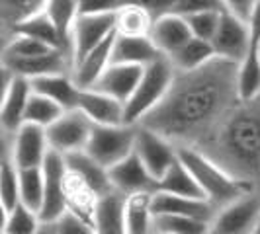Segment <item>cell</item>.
Listing matches in <instances>:
<instances>
[{
    "label": "cell",
    "instance_id": "obj_23",
    "mask_svg": "<svg viewBox=\"0 0 260 234\" xmlns=\"http://www.w3.org/2000/svg\"><path fill=\"white\" fill-rule=\"evenodd\" d=\"M31 90L53 100L59 104L65 111H75L78 104L80 88H77L73 74H53V76H43L31 80Z\"/></svg>",
    "mask_w": 260,
    "mask_h": 234
},
{
    "label": "cell",
    "instance_id": "obj_37",
    "mask_svg": "<svg viewBox=\"0 0 260 234\" xmlns=\"http://www.w3.org/2000/svg\"><path fill=\"white\" fill-rule=\"evenodd\" d=\"M67 111L59 104H55L53 100L39 96V94H31L29 102H27L26 109V123L29 125H38L41 129H49L53 123H57Z\"/></svg>",
    "mask_w": 260,
    "mask_h": 234
},
{
    "label": "cell",
    "instance_id": "obj_10",
    "mask_svg": "<svg viewBox=\"0 0 260 234\" xmlns=\"http://www.w3.org/2000/svg\"><path fill=\"white\" fill-rule=\"evenodd\" d=\"M258 222L260 193L250 191L217 213L213 221V234H256Z\"/></svg>",
    "mask_w": 260,
    "mask_h": 234
},
{
    "label": "cell",
    "instance_id": "obj_1",
    "mask_svg": "<svg viewBox=\"0 0 260 234\" xmlns=\"http://www.w3.org/2000/svg\"><path fill=\"white\" fill-rule=\"evenodd\" d=\"M239 104V65L215 57L198 70L176 72L162 104L139 125L176 148L200 150Z\"/></svg>",
    "mask_w": 260,
    "mask_h": 234
},
{
    "label": "cell",
    "instance_id": "obj_2",
    "mask_svg": "<svg viewBox=\"0 0 260 234\" xmlns=\"http://www.w3.org/2000/svg\"><path fill=\"white\" fill-rule=\"evenodd\" d=\"M200 152L248 191L260 193V96L237 105Z\"/></svg>",
    "mask_w": 260,
    "mask_h": 234
},
{
    "label": "cell",
    "instance_id": "obj_25",
    "mask_svg": "<svg viewBox=\"0 0 260 234\" xmlns=\"http://www.w3.org/2000/svg\"><path fill=\"white\" fill-rule=\"evenodd\" d=\"M155 16L141 2H121L117 10L116 31L123 37H149Z\"/></svg>",
    "mask_w": 260,
    "mask_h": 234
},
{
    "label": "cell",
    "instance_id": "obj_45",
    "mask_svg": "<svg viewBox=\"0 0 260 234\" xmlns=\"http://www.w3.org/2000/svg\"><path fill=\"white\" fill-rule=\"evenodd\" d=\"M156 234H162V232H156Z\"/></svg>",
    "mask_w": 260,
    "mask_h": 234
},
{
    "label": "cell",
    "instance_id": "obj_35",
    "mask_svg": "<svg viewBox=\"0 0 260 234\" xmlns=\"http://www.w3.org/2000/svg\"><path fill=\"white\" fill-rule=\"evenodd\" d=\"M43 197H45L43 168L20 170V201H22V205L39 215L41 205H43Z\"/></svg>",
    "mask_w": 260,
    "mask_h": 234
},
{
    "label": "cell",
    "instance_id": "obj_21",
    "mask_svg": "<svg viewBox=\"0 0 260 234\" xmlns=\"http://www.w3.org/2000/svg\"><path fill=\"white\" fill-rule=\"evenodd\" d=\"M162 59L151 37H123L117 35L114 53H112V65H135L147 68L149 65Z\"/></svg>",
    "mask_w": 260,
    "mask_h": 234
},
{
    "label": "cell",
    "instance_id": "obj_43",
    "mask_svg": "<svg viewBox=\"0 0 260 234\" xmlns=\"http://www.w3.org/2000/svg\"><path fill=\"white\" fill-rule=\"evenodd\" d=\"M38 234H55V224H43Z\"/></svg>",
    "mask_w": 260,
    "mask_h": 234
},
{
    "label": "cell",
    "instance_id": "obj_24",
    "mask_svg": "<svg viewBox=\"0 0 260 234\" xmlns=\"http://www.w3.org/2000/svg\"><path fill=\"white\" fill-rule=\"evenodd\" d=\"M80 4L82 2H73V0H49L45 4V12L51 18L53 26L59 33L61 51L71 61H73V31L80 14Z\"/></svg>",
    "mask_w": 260,
    "mask_h": 234
},
{
    "label": "cell",
    "instance_id": "obj_9",
    "mask_svg": "<svg viewBox=\"0 0 260 234\" xmlns=\"http://www.w3.org/2000/svg\"><path fill=\"white\" fill-rule=\"evenodd\" d=\"M2 144H4V152L10 154L18 170L41 168L51 150L45 129L29 123L22 125V129L12 139H2Z\"/></svg>",
    "mask_w": 260,
    "mask_h": 234
},
{
    "label": "cell",
    "instance_id": "obj_33",
    "mask_svg": "<svg viewBox=\"0 0 260 234\" xmlns=\"http://www.w3.org/2000/svg\"><path fill=\"white\" fill-rule=\"evenodd\" d=\"M45 4H47V2H45ZM12 35H26V37L36 39V41L47 45V47H51V49L61 51L59 33H57V29L53 26L51 18L45 12V8L39 14H36V16H31L29 20H26L24 24H20V26L16 27V31H14ZM12 35H10V37H12ZM4 41H6V39H4Z\"/></svg>",
    "mask_w": 260,
    "mask_h": 234
},
{
    "label": "cell",
    "instance_id": "obj_44",
    "mask_svg": "<svg viewBox=\"0 0 260 234\" xmlns=\"http://www.w3.org/2000/svg\"><path fill=\"white\" fill-rule=\"evenodd\" d=\"M256 234H260V222H258V230H256Z\"/></svg>",
    "mask_w": 260,
    "mask_h": 234
},
{
    "label": "cell",
    "instance_id": "obj_22",
    "mask_svg": "<svg viewBox=\"0 0 260 234\" xmlns=\"http://www.w3.org/2000/svg\"><path fill=\"white\" fill-rule=\"evenodd\" d=\"M67 168L71 174H75L82 182L90 187L94 193L100 199L106 195L114 193L112 183H110V174L104 166H100L94 158L86 154V152H75V154L65 156Z\"/></svg>",
    "mask_w": 260,
    "mask_h": 234
},
{
    "label": "cell",
    "instance_id": "obj_19",
    "mask_svg": "<svg viewBox=\"0 0 260 234\" xmlns=\"http://www.w3.org/2000/svg\"><path fill=\"white\" fill-rule=\"evenodd\" d=\"M145 68L135 65H110L102 78L96 82V86L92 90L102 92L106 96L117 100L119 104H127L129 98L133 96L135 88L139 86L141 78H143Z\"/></svg>",
    "mask_w": 260,
    "mask_h": 234
},
{
    "label": "cell",
    "instance_id": "obj_41",
    "mask_svg": "<svg viewBox=\"0 0 260 234\" xmlns=\"http://www.w3.org/2000/svg\"><path fill=\"white\" fill-rule=\"evenodd\" d=\"M254 6H256V0H225L223 2V10L247 26L254 14Z\"/></svg>",
    "mask_w": 260,
    "mask_h": 234
},
{
    "label": "cell",
    "instance_id": "obj_4",
    "mask_svg": "<svg viewBox=\"0 0 260 234\" xmlns=\"http://www.w3.org/2000/svg\"><path fill=\"white\" fill-rule=\"evenodd\" d=\"M176 70L167 57L145 68L143 78L125 104V125L137 127L147 115H151L167 98L174 82Z\"/></svg>",
    "mask_w": 260,
    "mask_h": 234
},
{
    "label": "cell",
    "instance_id": "obj_11",
    "mask_svg": "<svg viewBox=\"0 0 260 234\" xmlns=\"http://www.w3.org/2000/svg\"><path fill=\"white\" fill-rule=\"evenodd\" d=\"M135 154L149 170V174L160 182L165 174L172 168V164L178 160V148L160 135L137 125V139H135Z\"/></svg>",
    "mask_w": 260,
    "mask_h": 234
},
{
    "label": "cell",
    "instance_id": "obj_16",
    "mask_svg": "<svg viewBox=\"0 0 260 234\" xmlns=\"http://www.w3.org/2000/svg\"><path fill=\"white\" fill-rule=\"evenodd\" d=\"M149 37L153 41V45L158 49V53L167 59L170 55H174L178 49H182L190 39H194L186 20L180 14L172 12L170 8L155 16V24H153Z\"/></svg>",
    "mask_w": 260,
    "mask_h": 234
},
{
    "label": "cell",
    "instance_id": "obj_27",
    "mask_svg": "<svg viewBox=\"0 0 260 234\" xmlns=\"http://www.w3.org/2000/svg\"><path fill=\"white\" fill-rule=\"evenodd\" d=\"M96 234H127L125 228V197L110 193L100 199L96 213Z\"/></svg>",
    "mask_w": 260,
    "mask_h": 234
},
{
    "label": "cell",
    "instance_id": "obj_20",
    "mask_svg": "<svg viewBox=\"0 0 260 234\" xmlns=\"http://www.w3.org/2000/svg\"><path fill=\"white\" fill-rule=\"evenodd\" d=\"M116 37L117 31L106 39L100 47H96L92 53H88L78 65H75V68H73V80H75L77 88H80V90H92L96 86V82L102 78V74L110 68Z\"/></svg>",
    "mask_w": 260,
    "mask_h": 234
},
{
    "label": "cell",
    "instance_id": "obj_38",
    "mask_svg": "<svg viewBox=\"0 0 260 234\" xmlns=\"http://www.w3.org/2000/svg\"><path fill=\"white\" fill-rule=\"evenodd\" d=\"M155 230L162 234H213V224L192 217H155Z\"/></svg>",
    "mask_w": 260,
    "mask_h": 234
},
{
    "label": "cell",
    "instance_id": "obj_18",
    "mask_svg": "<svg viewBox=\"0 0 260 234\" xmlns=\"http://www.w3.org/2000/svg\"><path fill=\"white\" fill-rule=\"evenodd\" d=\"M77 109L90 119L94 125L119 127L125 125V105L96 90H80Z\"/></svg>",
    "mask_w": 260,
    "mask_h": 234
},
{
    "label": "cell",
    "instance_id": "obj_12",
    "mask_svg": "<svg viewBox=\"0 0 260 234\" xmlns=\"http://www.w3.org/2000/svg\"><path fill=\"white\" fill-rule=\"evenodd\" d=\"M31 94H34L31 82L26 78L14 76L10 84L2 86V104H0L2 139H12L22 129V125H26V109Z\"/></svg>",
    "mask_w": 260,
    "mask_h": 234
},
{
    "label": "cell",
    "instance_id": "obj_26",
    "mask_svg": "<svg viewBox=\"0 0 260 234\" xmlns=\"http://www.w3.org/2000/svg\"><path fill=\"white\" fill-rule=\"evenodd\" d=\"M98 203H100V197L80 178L69 172V176H67V213H73L75 217L94 226Z\"/></svg>",
    "mask_w": 260,
    "mask_h": 234
},
{
    "label": "cell",
    "instance_id": "obj_3",
    "mask_svg": "<svg viewBox=\"0 0 260 234\" xmlns=\"http://www.w3.org/2000/svg\"><path fill=\"white\" fill-rule=\"evenodd\" d=\"M178 160L194 176L196 183L204 191L206 199L213 207L221 211L223 207L235 203L243 195L250 193L245 185L233 180L227 172H223L215 162L194 148H178Z\"/></svg>",
    "mask_w": 260,
    "mask_h": 234
},
{
    "label": "cell",
    "instance_id": "obj_8",
    "mask_svg": "<svg viewBox=\"0 0 260 234\" xmlns=\"http://www.w3.org/2000/svg\"><path fill=\"white\" fill-rule=\"evenodd\" d=\"M92 129H94V123L84 113L75 109V111H67L57 123L45 129V133H47L49 148L59 154L69 156L86 150Z\"/></svg>",
    "mask_w": 260,
    "mask_h": 234
},
{
    "label": "cell",
    "instance_id": "obj_14",
    "mask_svg": "<svg viewBox=\"0 0 260 234\" xmlns=\"http://www.w3.org/2000/svg\"><path fill=\"white\" fill-rule=\"evenodd\" d=\"M211 45L219 59H227L231 63L241 65L250 51V29L247 24L235 20L233 16L223 10L221 24Z\"/></svg>",
    "mask_w": 260,
    "mask_h": 234
},
{
    "label": "cell",
    "instance_id": "obj_40",
    "mask_svg": "<svg viewBox=\"0 0 260 234\" xmlns=\"http://www.w3.org/2000/svg\"><path fill=\"white\" fill-rule=\"evenodd\" d=\"M55 234H96V228L73 213H67L61 221L55 222Z\"/></svg>",
    "mask_w": 260,
    "mask_h": 234
},
{
    "label": "cell",
    "instance_id": "obj_32",
    "mask_svg": "<svg viewBox=\"0 0 260 234\" xmlns=\"http://www.w3.org/2000/svg\"><path fill=\"white\" fill-rule=\"evenodd\" d=\"M0 205L2 215H8L10 211L22 205L20 201V170L16 168L10 154H2L0 162Z\"/></svg>",
    "mask_w": 260,
    "mask_h": 234
},
{
    "label": "cell",
    "instance_id": "obj_36",
    "mask_svg": "<svg viewBox=\"0 0 260 234\" xmlns=\"http://www.w3.org/2000/svg\"><path fill=\"white\" fill-rule=\"evenodd\" d=\"M260 96V49L250 47L245 61L239 65V98L250 102Z\"/></svg>",
    "mask_w": 260,
    "mask_h": 234
},
{
    "label": "cell",
    "instance_id": "obj_39",
    "mask_svg": "<svg viewBox=\"0 0 260 234\" xmlns=\"http://www.w3.org/2000/svg\"><path fill=\"white\" fill-rule=\"evenodd\" d=\"M41 226L43 224L39 221L38 213L29 211L24 205H18L8 215H4L2 234H38Z\"/></svg>",
    "mask_w": 260,
    "mask_h": 234
},
{
    "label": "cell",
    "instance_id": "obj_29",
    "mask_svg": "<svg viewBox=\"0 0 260 234\" xmlns=\"http://www.w3.org/2000/svg\"><path fill=\"white\" fill-rule=\"evenodd\" d=\"M153 195H133V197L125 199V228H127V234H156L155 215L151 211Z\"/></svg>",
    "mask_w": 260,
    "mask_h": 234
},
{
    "label": "cell",
    "instance_id": "obj_6",
    "mask_svg": "<svg viewBox=\"0 0 260 234\" xmlns=\"http://www.w3.org/2000/svg\"><path fill=\"white\" fill-rule=\"evenodd\" d=\"M119 6H121V2H119ZM119 6L110 8V10H92V12L80 10L77 24H75V31H73V68L88 53L100 47L110 35L116 33Z\"/></svg>",
    "mask_w": 260,
    "mask_h": 234
},
{
    "label": "cell",
    "instance_id": "obj_42",
    "mask_svg": "<svg viewBox=\"0 0 260 234\" xmlns=\"http://www.w3.org/2000/svg\"><path fill=\"white\" fill-rule=\"evenodd\" d=\"M248 29H250V47L260 49V0H256L254 14L248 22Z\"/></svg>",
    "mask_w": 260,
    "mask_h": 234
},
{
    "label": "cell",
    "instance_id": "obj_5",
    "mask_svg": "<svg viewBox=\"0 0 260 234\" xmlns=\"http://www.w3.org/2000/svg\"><path fill=\"white\" fill-rule=\"evenodd\" d=\"M135 139H137V127L94 125L90 141H88V146L84 152L90 158H94L100 166L110 170L135 152Z\"/></svg>",
    "mask_w": 260,
    "mask_h": 234
},
{
    "label": "cell",
    "instance_id": "obj_17",
    "mask_svg": "<svg viewBox=\"0 0 260 234\" xmlns=\"http://www.w3.org/2000/svg\"><path fill=\"white\" fill-rule=\"evenodd\" d=\"M151 211L155 217H162V215L192 217V219H200L211 224L219 213V209L213 207L208 199H186V197H176V195L162 193V191H156L153 195Z\"/></svg>",
    "mask_w": 260,
    "mask_h": 234
},
{
    "label": "cell",
    "instance_id": "obj_31",
    "mask_svg": "<svg viewBox=\"0 0 260 234\" xmlns=\"http://www.w3.org/2000/svg\"><path fill=\"white\" fill-rule=\"evenodd\" d=\"M45 8V2H31V0H2L0 2V33L2 41L8 39L16 31V27L39 14Z\"/></svg>",
    "mask_w": 260,
    "mask_h": 234
},
{
    "label": "cell",
    "instance_id": "obj_13",
    "mask_svg": "<svg viewBox=\"0 0 260 234\" xmlns=\"http://www.w3.org/2000/svg\"><path fill=\"white\" fill-rule=\"evenodd\" d=\"M108 174L114 193L125 199L133 195H153L158 191V182L149 174V170L145 168V164L135 152L123 162H119L117 166L108 170Z\"/></svg>",
    "mask_w": 260,
    "mask_h": 234
},
{
    "label": "cell",
    "instance_id": "obj_28",
    "mask_svg": "<svg viewBox=\"0 0 260 234\" xmlns=\"http://www.w3.org/2000/svg\"><path fill=\"white\" fill-rule=\"evenodd\" d=\"M217 55L213 51V45L202 39H190L182 49L170 55L169 61L172 63L176 72H192L202 66H206L209 61H213Z\"/></svg>",
    "mask_w": 260,
    "mask_h": 234
},
{
    "label": "cell",
    "instance_id": "obj_7",
    "mask_svg": "<svg viewBox=\"0 0 260 234\" xmlns=\"http://www.w3.org/2000/svg\"><path fill=\"white\" fill-rule=\"evenodd\" d=\"M43 176H45V197L39 211L41 224H55L67 215V160L63 154L49 150L43 162Z\"/></svg>",
    "mask_w": 260,
    "mask_h": 234
},
{
    "label": "cell",
    "instance_id": "obj_15",
    "mask_svg": "<svg viewBox=\"0 0 260 234\" xmlns=\"http://www.w3.org/2000/svg\"><path fill=\"white\" fill-rule=\"evenodd\" d=\"M2 68L10 70L14 76L36 80L53 74H73V61L63 51H51L31 59H0Z\"/></svg>",
    "mask_w": 260,
    "mask_h": 234
},
{
    "label": "cell",
    "instance_id": "obj_30",
    "mask_svg": "<svg viewBox=\"0 0 260 234\" xmlns=\"http://www.w3.org/2000/svg\"><path fill=\"white\" fill-rule=\"evenodd\" d=\"M158 191L176 195V197H186V199H206L204 191L196 183L194 176L188 172V168L180 160H176L172 168L165 174V178L158 182Z\"/></svg>",
    "mask_w": 260,
    "mask_h": 234
},
{
    "label": "cell",
    "instance_id": "obj_34",
    "mask_svg": "<svg viewBox=\"0 0 260 234\" xmlns=\"http://www.w3.org/2000/svg\"><path fill=\"white\" fill-rule=\"evenodd\" d=\"M221 14H223V2H215L213 6H209L206 10H200V12H192L182 16L186 20V24L190 27V33L194 39H202V41H208L211 43L219 24H221Z\"/></svg>",
    "mask_w": 260,
    "mask_h": 234
}]
</instances>
